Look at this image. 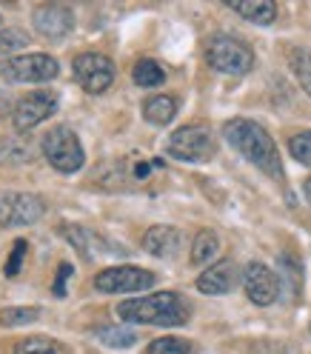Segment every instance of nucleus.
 Returning a JSON list of instances; mask_svg holds the SVG:
<instances>
[{"mask_svg":"<svg viewBox=\"0 0 311 354\" xmlns=\"http://www.w3.org/2000/svg\"><path fill=\"white\" fill-rule=\"evenodd\" d=\"M240 280V272H237V263L234 260H220L214 266L197 277V292L203 295H229Z\"/></svg>","mask_w":311,"mask_h":354,"instance_id":"ddd939ff","label":"nucleus"},{"mask_svg":"<svg viewBox=\"0 0 311 354\" xmlns=\"http://www.w3.org/2000/svg\"><path fill=\"white\" fill-rule=\"evenodd\" d=\"M277 277H280V289L288 292L292 303H297L303 292V263L292 252L277 257Z\"/></svg>","mask_w":311,"mask_h":354,"instance_id":"2eb2a0df","label":"nucleus"},{"mask_svg":"<svg viewBox=\"0 0 311 354\" xmlns=\"http://www.w3.org/2000/svg\"><path fill=\"white\" fill-rule=\"evenodd\" d=\"M206 60L220 75H246L254 66V52L232 35H214L206 43Z\"/></svg>","mask_w":311,"mask_h":354,"instance_id":"7ed1b4c3","label":"nucleus"},{"mask_svg":"<svg viewBox=\"0 0 311 354\" xmlns=\"http://www.w3.org/2000/svg\"><path fill=\"white\" fill-rule=\"evenodd\" d=\"M229 9H234L240 17L252 20L257 26H269L277 20V6L272 0H229Z\"/></svg>","mask_w":311,"mask_h":354,"instance_id":"dca6fc26","label":"nucleus"},{"mask_svg":"<svg viewBox=\"0 0 311 354\" xmlns=\"http://www.w3.org/2000/svg\"><path fill=\"white\" fill-rule=\"evenodd\" d=\"M0 29H6V26H3V17H0Z\"/></svg>","mask_w":311,"mask_h":354,"instance_id":"7c9ffc66","label":"nucleus"},{"mask_svg":"<svg viewBox=\"0 0 311 354\" xmlns=\"http://www.w3.org/2000/svg\"><path fill=\"white\" fill-rule=\"evenodd\" d=\"M29 32H23V29H12V26H6V29H0V55H12V52H17V49H26L29 46Z\"/></svg>","mask_w":311,"mask_h":354,"instance_id":"393cba45","label":"nucleus"},{"mask_svg":"<svg viewBox=\"0 0 311 354\" xmlns=\"http://www.w3.org/2000/svg\"><path fill=\"white\" fill-rule=\"evenodd\" d=\"M95 337L109 348H129V346L138 343V331L129 328V326H120V323H112V326L95 328Z\"/></svg>","mask_w":311,"mask_h":354,"instance_id":"a211bd4d","label":"nucleus"},{"mask_svg":"<svg viewBox=\"0 0 311 354\" xmlns=\"http://www.w3.org/2000/svg\"><path fill=\"white\" fill-rule=\"evenodd\" d=\"M149 354H191V343L183 337H160L149 346Z\"/></svg>","mask_w":311,"mask_h":354,"instance_id":"bb28decb","label":"nucleus"},{"mask_svg":"<svg viewBox=\"0 0 311 354\" xmlns=\"http://www.w3.org/2000/svg\"><path fill=\"white\" fill-rule=\"evenodd\" d=\"M223 138L229 140L232 149H237L243 158L249 163H254L263 174H269L274 183L285 186V171H283L277 143L272 140V135L260 123H254L249 118H232L223 126Z\"/></svg>","mask_w":311,"mask_h":354,"instance_id":"f257e3e1","label":"nucleus"},{"mask_svg":"<svg viewBox=\"0 0 311 354\" xmlns=\"http://www.w3.org/2000/svg\"><path fill=\"white\" fill-rule=\"evenodd\" d=\"M60 229H63V237L69 240L80 254L97 257V249L103 246V243H100V237H97L95 232H88V229H83V226H60Z\"/></svg>","mask_w":311,"mask_h":354,"instance_id":"6ab92c4d","label":"nucleus"},{"mask_svg":"<svg viewBox=\"0 0 311 354\" xmlns=\"http://www.w3.org/2000/svg\"><path fill=\"white\" fill-rule=\"evenodd\" d=\"M12 354H66V348L49 337H26L15 346Z\"/></svg>","mask_w":311,"mask_h":354,"instance_id":"5701e85b","label":"nucleus"},{"mask_svg":"<svg viewBox=\"0 0 311 354\" xmlns=\"http://www.w3.org/2000/svg\"><path fill=\"white\" fill-rule=\"evenodd\" d=\"M288 66H292V75L303 86V92L311 97V49H292Z\"/></svg>","mask_w":311,"mask_h":354,"instance_id":"4be33fe9","label":"nucleus"},{"mask_svg":"<svg viewBox=\"0 0 311 354\" xmlns=\"http://www.w3.org/2000/svg\"><path fill=\"white\" fill-rule=\"evenodd\" d=\"M40 317V308L35 306H20V308H0V326H26V323H35Z\"/></svg>","mask_w":311,"mask_h":354,"instance_id":"b1692460","label":"nucleus"},{"mask_svg":"<svg viewBox=\"0 0 311 354\" xmlns=\"http://www.w3.org/2000/svg\"><path fill=\"white\" fill-rule=\"evenodd\" d=\"M303 194H305V201H308V206H311V177L303 183Z\"/></svg>","mask_w":311,"mask_h":354,"instance_id":"c756f323","label":"nucleus"},{"mask_svg":"<svg viewBox=\"0 0 311 354\" xmlns=\"http://www.w3.org/2000/svg\"><path fill=\"white\" fill-rule=\"evenodd\" d=\"M174 115H177V100H174L171 95H154V97H149L146 106H143V118H146L149 123H154V126L171 123Z\"/></svg>","mask_w":311,"mask_h":354,"instance_id":"f3484780","label":"nucleus"},{"mask_svg":"<svg viewBox=\"0 0 311 354\" xmlns=\"http://www.w3.org/2000/svg\"><path fill=\"white\" fill-rule=\"evenodd\" d=\"M243 289L254 306H272L280 297V277L263 263H249L243 272Z\"/></svg>","mask_w":311,"mask_h":354,"instance_id":"9b49d317","label":"nucleus"},{"mask_svg":"<svg viewBox=\"0 0 311 354\" xmlns=\"http://www.w3.org/2000/svg\"><path fill=\"white\" fill-rule=\"evenodd\" d=\"M166 151L177 160H186V163H206L214 158V138L206 126H183L171 131V138L166 143Z\"/></svg>","mask_w":311,"mask_h":354,"instance_id":"423d86ee","label":"nucleus"},{"mask_svg":"<svg viewBox=\"0 0 311 354\" xmlns=\"http://www.w3.org/2000/svg\"><path fill=\"white\" fill-rule=\"evenodd\" d=\"M72 72H75V80L88 95H103L106 88L115 83V63L97 52L77 55L72 63Z\"/></svg>","mask_w":311,"mask_h":354,"instance_id":"1a4fd4ad","label":"nucleus"},{"mask_svg":"<svg viewBox=\"0 0 311 354\" xmlns=\"http://www.w3.org/2000/svg\"><path fill=\"white\" fill-rule=\"evenodd\" d=\"M57 103H60L57 92H52V88H37V92L23 95L15 103V112H12L15 129L17 131H29V129L40 126L43 120L57 112Z\"/></svg>","mask_w":311,"mask_h":354,"instance_id":"9d476101","label":"nucleus"},{"mask_svg":"<svg viewBox=\"0 0 311 354\" xmlns=\"http://www.w3.org/2000/svg\"><path fill=\"white\" fill-rule=\"evenodd\" d=\"M154 277L149 269H138V266H112L103 269L95 277V289L103 295H129V292H146L154 286Z\"/></svg>","mask_w":311,"mask_h":354,"instance_id":"6e6552de","label":"nucleus"},{"mask_svg":"<svg viewBox=\"0 0 311 354\" xmlns=\"http://www.w3.org/2000/svg\"><path fill=\"white\" fill-rule=\"evenodd\" d=\"M217 252H220V237L214 232L203 229L191 243V263L194 266H206V263H211L217 257Z\"/></svg>","mask_w":311,"mask_h":354,"instance_id":"aec40b11","label":"nucleus"},{"mask_svg":"<svg viewBox=\"0 0 311 354\" xmlns=\"http://www.w3.org/2000/svg\"><path fill=\"white\" fill-rule=\"evenodd\" d=\"M75 274L72 269V263H60V269H57V277H55V297H66V283H69V277Z\"/></svg>","mask_w":311,"mask_h":354,"instance_id":"c85d7f7f","label":"nucleus"},{"mask_svg":"<svg viewBox=\"0 0 311 354\" xmlns=\"http://www.w3.org/2000/svg\"><path fill=\"white\" fill-rule=\"evenodd\" d=\"M26 252H29L26 240H15L12 254H9V263H6V269H3V272H6V277H17V272H20V263H23Z\"/></svg>","mask_w":311,"mask_h":354,"instance_id":"cd10ccee","label":"nucleus"},{"mask_svg":"<svg viewBox=\"0 0 311 354\" xmlns=\"http://www.w3.org/2000/svg\"><path fill=\"white\" fill-rule=\"evenodd\" d=\"M0 75L9 83H49L60 75V63L52 55H17L0 60Z\"/></svg>","mask_w":311,"mask_h":354,"instance_id":"39448f33","label":"nucleus"},{"mask_svg":"<svg viewBox=\"0 0 311 354\" xmlns=\"http://www.w3.org/2000/svg\"><path fill=\"white\" fill-rule=\"evenodd\" d=\"M117 317L123 323L174 328V326L189 323L191 308L177 292H158V295H146V297H138V300H123L117 306Z\"/></svg>","mask_w":311,"mask_h":354,"instance_id":"f03ea898","label":"nucleus"},{"mask_svg":"<svg viewBox=\"0 0 311 354\" xmlns=\"http://www.w3.org/2000/svg\"><path fill=\"white\" fill-rule=\"evenodd\" d=\"M288 151L292 158L303 166H311V131H297V135L288 140Z\"/></svg>","mask_w":311,"mask_h":354,"instance_id":"a878e982","label":"nucleus"},{"mask_svg":"<svg viewBox=\"0 0 311 354\" xmlns=\"http://www.w3.org/2000/svg\"><path fill=\"white\" fill-rule=\"evenodd\" d=\"M46 203L32 192H0V226H32L43 217Z\"/></svg>","mask_w":311,"mask_h":354,"instance_id":"0eeeda50","label":"nucleus"},{"mask_svg":"<svg viewBox=\"0 0 311 354\" xmlns=\"http://www.w3.org/2000/svg\"><path fill=\"white\" fill-rule=\"evenodd\" d=\"M180 243L183 237L174 226H151L143 237V249L154 257H171L180 252Z\"/></svg>","mask_w":311,"mask_h":354,"instance_id":"4468645a","label":"nucleus"},{"mask_svg":"<svg viewBox=\"0 0 311 354\" xmlns=\"http://www.w3.org/2000/svg\"><path fill=\"white\" fill-rule=\"evenodd\" d=\"M43 154L52 169H57L60 174H75L83 169L86 163V154L83 146L77 140V135L69 126H55L49 129V135L43 138Z\"/></svg>","mask_w":311,"mask_h":354,"instance_id":"20e7f679","label":"nucleus"},{"mask_svg":"<svg viewBox=\"0 0 311 354\" xmlns=\"http://www.w3.org/2000/svg\"><path fill=\"white\" fill-rule=\"evenodd\" d=\"M32 26H35V32L40 37L63 40L66 35L75 29V15H72L69 6H63V3H43L32 15Z\"/></svg>","mask_w":311,"mask_h":354,"instance_id":"f8f14e48","label":"nucleus"},{"mask_svg":"<svg viewBox=\"0 0 311 354\" xmlns=\"http://www.w3.org/2000/svg\"><path fill=\"white\" fill-rule=\"evenodd\" d=\"M131 77H135L138 86L143 88H154V86H160L166 80V69L158 63V60H151V57H143L135 63V69H131Z\"/></svg>","mask_w":311,"mask_h":354,"instance_id":"412c9836","label":"nucleus"}]
</instances>
